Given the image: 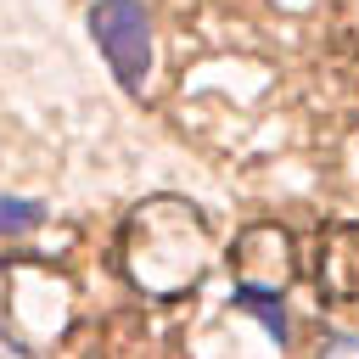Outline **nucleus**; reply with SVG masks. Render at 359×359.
I'll return each mask as SVG.
<instances>
[{
	"mask_svg": "<svg viewBox=\"0 0 359 359\" xmlns=\"http://www.w3.org/2000/svg\"><path fill=\"white\" fill-rule=\"evenodd\" d=\"M213 264L208 219L180 196H146L123 224V275L151 303L185 297Z\"/></svg>",
	"mask_w": 359,
	"mask_h": 359,
	"instance_id": "nucleus-1",
	"label": "nucleus"
},
{
	"mask_svg": "<svg viewBox=\"0 0 359 359\" xmlns=\"http://www.w3.org/2000/svg\"><path fill=\"white\" fill-rule=\"evenodd\" d=\"M0 314L11 320V342L28 353L34 342H56L62 331H67V320H73V292H67V280H62V269H50V264H39L34 252H22V258H11L6 264V275H0Z\"/></svg>",
	"mask_w": 359,
	"mask_h": 359,
	"instance_id": "nucleus-2",
	"label": "nucleus"
},
{
	"mask_svg": "<svg viewBox=\"0 0 359 359\" xmlns=\"http://www.w3.org/2000/svg\"><path fill=\"white\" fill-rule=\"evenodd\" d=\"M84 22H90V39L107 56L112 79L123 90H140L146 73H151V17H146V6L140 0H95Z\"/></svg>",
	"mask_w": 359,
	"mask_h": 359,
	"instance_id": "nucleus-3",
	"label": "nucleus"
},
{
	"mask_svg": "<svg viewBox=\"0 0 359 359\" xmlns=\"http://www.w3.org/2000/svg\"><path fill=\"white\" fill-rule=\"evenodd\" d=\"M230 264H236V286L280 292V286L292 280V236H286L280 224H252V230L236 241Z\"/></svg>",
	"mask_w": 359,
	"mask_h": 359,
	"instance_id": "nucleus-4",
	"label": "nucleus"
},
{
	"mask_svg": "<svg viewBox=\"0 0 359 359\" xmlns=\"http://www.w3.org/2000/svg\"><path fill=\"white\" fill-rule=\"evenodd\" d=\"M314 280L331 303L359 297V224H331L325 230V258L314 264Z\"/></svg>",
	"mask_w": 359,
	"mask_h": 359,
	"instance_id": "nucleus-5",
	"label": "nucleus"
},
{
	"mask_svg": "<svg viewBox=\"0 0 359 359\" xmlns=\"http://www.w3.org/2000/svg\"><path fill=\"white\" fill-rule=\"evenodd\" d=\"M39 219H45V202H34V196H0V236H17L28 224H39Z\"/></svg>",
	"mask_w": 359,
	"mask_h": 359,
	"instance_id": "nucleus-6",
	"label": "nucleus"
},
{
	"mask_svg": "<svg viewBox=\"0 0 359 359\" xmlns=\"http://www.w3.org/2000/svg\"><path fill=\"white\" fill-rule=\"evenodd\" d=\"M320 353H331V359H342V353H359V337H331Z\"/></svg>",
	"mask_w": 359,
	"mask_h": 359,
	"instance_id": "nucleus-7",
	"label": "nucleus"
},
{
	"mask_svg": "<svg viewBox=\"0 0 359 359\" xmlns=\"http://www.w3.org/2000/svg\"><path fill=\"white\" fill-rule=\"evenodd\" d=\"M0 348H6V353H22V348L11 342V331H0Z\"/></svg>",
	"mask_w": 359,
	"mask_h": 359,
	"instance_id": "nucleus-8",
	"label": "nucleus"
}]
</instances>
